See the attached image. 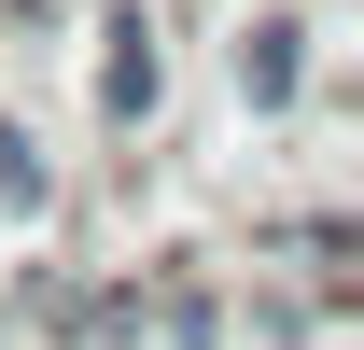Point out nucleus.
Returning <instances> with one entry per match:
<instances>
[{"mask_svg":"<svg viewBox=\"0 0 364 350\" xmlns=\"http://www.w3.org/2000/svg\"><path fill=\"white\" fill-rule=\"evenodd\" d=\"M294 70H309V28H294V14H267V28L238 43V85H252V112H280V98H294Z\"/></svg>","mask_w":364,"mask_h":350,"instance_id":"obj_2","label":"nucleus"},{"mask_svg":"<svg viewBox=\"0 0 364 350\" xmlns=\"http://www.w3.org/2000/svg\"><path fill=\"white\" fill-rule=\"evenodd\" d=\"M0 196H14V211H43V196H56V169L28 154V140H0Z\"/></svg>","mask_w":364,"mask_h":350,"instance_id":"obj_3","label":"nucleus"},{"mask_svg":"<svg viewBox=\"0 0 364 350\" xmlns=\"http://www.w3.org/2000/svg\"><path fill=\"white\" fill-rule=\"evenodd\" d=\"M154 85H168V56H154V28H112V70H98V112H112V127H140V112H154Z\"/></svg>","mask_w":364,"mask_h":350,"instance_id":"obj_1","label":"nucleus"}]
</instances>
